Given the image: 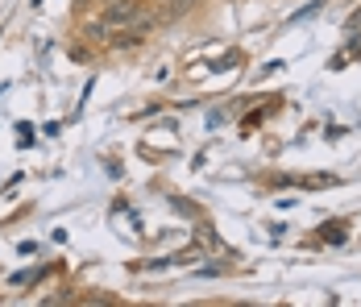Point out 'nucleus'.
Here are the masks:
<instances>
[{
	"label": "nucleus",
	"instance_id": "obj_3",
	"mask_svg": "<svg viewBox=\"0 0 361 307\" xmlns=\"http://www.w3.org/2000/svg\"><path fill=\"white\" fill-rule=\"evenodd\" d=\"M109 4H112V0H109Z\"/></svg>",
	"mask_w": 361,
	"mask_h": 307
},
{
	"label": "nucleus",
	"instance_id": "obj_1",
	"mask_svg": "<svg viewBox=\"0 0 361 307\" xmlns=\"http://www.w3.org/2000/svg\"><path fill=\"white\" fill-rule=\"evenodd\" d=\"M133 17H137V4H133V0H112L109 13H104L109 25H125V21H133Z\"/></svg>",
	"mask_w": 361,
	"mask_h": 307
},
{
	"label": "nucleus",
	"instance_id": "obj_2",
	"mask_svg": "<svg viewBox=\"0 0 361 307\" xmlns=\"http://www.w3.org/2000/svg\"><path fill=\"white\" fill-rule=\"evenodd\" d=\"M109 30H112V25H109V21H104V17H100V21H92V25H87V34L96 37V42H104V37H109Z\"/></svg>",
	"mask_w": 361,
	"mask_h": 307
}]
</instances>
